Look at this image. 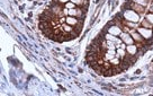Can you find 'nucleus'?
<instances>
[{
  "mask_svg": "<svg viewBox=\"0 0 153 96\" xmlns=\"http://www.w3.org/2000/svg\"><path fill=\"white\" fill-rule=\"evenodd\" d=\"M88 61L98 74L111 76L126 70L136 61V57L127 53L126 44L120 38L107 33L92 42Z\"/></svg>",
  "mask_w": 153,
  "mask_h": 96,
  "instance_id": "1",
  "label": "nucleus"
},
{
  "mask_svg": "<svg viewBox=\"0 0 153 96\" xmlns=\"http://www.w3.org/2000/svg\"><path fill=\"white\" fill-rule=\"evenodd\" d=\"M123 16H124L123 19L127 20V22H132V23H136V24L140 22V15L132 9H126L124 11V14H123Z\"/></svg>",
  "mask_w": 153,
  "mask_h": 96,
  "instance_id": "2",
  "label": "nucleus"
},
{
  "mask_svg": "<svg viewBox=\"0 0 153 96\" xmlns=\"http://www.w3.org/2000/svg\"><path fill=\"white\" fill-rule=\"evenodd\" d=\"M136 31L139 32L141 35H142V38L146 41V40H152L153 38V31L152 28H145V27H137Z\"/></svg>",
  "mask_w": 153,
  "mask_h": 96,
  "instance_id": "3",
  "label": "nucleus"
},
{
  "mask_svg": "<svg viewBox=\"0 0 153 96\" xmlns=\"http://www.w3.org/2000/svg\"><path fill=\"white\" fill-rule=\"evenodd\" d=\"M107 31H108V33L111 34V35L120 36V34L123 33V25H120V24H117V23H116L115 25L109 26V27L107 28Z\"/></svg>",
  "mask_w": 153,
  "mask_h": 96,
  "instance_id": "4",
  "label": "nucleus"
},
{
  "mask_svg": "<svg viewBox=\"0 0 153 96\" xmlns=\"http://www.w3.org/2000/svg\"><path fill=\"white\" fill-rule=\"evenodd\" d=\"M68 16L76 17V18H83L85 17V10L80 8H73V9H68Z\"/></svg>",
  "mask_w": 153,
  "mask_h": 96,
  "instance_id": "5",
  "label": "nucleus"
},
{
  "mask_svg": "<svg viewBox=\"0 0 153 96\" xmlns=\"http://www.w3.org/2000/svg\"><path fill=\"white\" fill-rule=\"evenodd\" d=\"M120 40L124 42L126 45H129V44H134L135 42H134L133 38H132V35L128 33V32H123V33L120 35Z\"/></svg>",
  "mask_w": 153,
  "mask_h": 96,
  "instance_id": "6",
  "label": "nucleus"
},
{
  "mask_svg": "<svg viewBox=\"0 0 153 96\" xmlns=\"http://www.w3.org/2000/svg\"><path fill=\"white\" fill-rule=\"evenodd\" d=\"M129 6H131V9L134 10V11H136L139 15H143L144 11H145V7L139 5V4H136V2H133V1L129 4Z\"/></svg>",
  "mask_w": 153,
  "mask_h": 96,
  "instance_id": "7",
  "label": "nucleus"
},
{
  "mask_svg": "<svg viewBox=\"0 0 153 96\" xmlns=\"http://www.w3.org/2000/svg\"><path fill=\"white\" fill-rule=\"evenodd\" d=\"M139 46L136 45V44H129V45H126V51H127V53L128 54H131V56H137V53H139Z\"/></svg>",
  "mask_w": 153,
  "mask_h": 96,
  "instance_id": "8",
  "label": "nucleus"
},
{
  "mask_svg": "<svg viewBox=\"0 0 153 96\" xmlns=\"http://www.w3.org/2000/svg\"><path fill=\"white\" fill-rule=\"evenodd\" d=\"M70 1L79 7H87V2H88V0H70Z\"/></svg>",
  "mask_w": 153,
  "mask_h": 96,
  "instance_id": "9",
  "label": "nucleus"
},
{
  "mask_svg": "<svg viewBox=\"0 0 153 96\" xmlns=\"http://www.w3.org/2000/svg\"><path fill=\"white\" fill-rule=\"evenodd\" d=\"M145 19L153 26V13H149V14L145 15Z\"/></svg>",
  "mask_w": 153,
  "mask_h": 96,
  "instance_id": "10",
  "label": "nucleus"
},
{
  "mask_svg": "<svg viewBox=\"0 0 153 96\" xmlns=\"http://www.w3.org/2000/svg\"><path fill=\"white\" fill-rule=\"evenodd\" d=\"M133 2H136V4L143 6V7H146V6H148V4H149L148 0H133Z\"/></svg>",
  "mask_w": 153,
  "mask_h": 96,
  "instance_id": "11",
  "label": "nucleus"
},
{
  "mask_svg": "<svg viewBox=\"0 0 153 96\" xmlns=\"http://www.w3.org/2000/svg\"><path fill=\"white\" fill-rule=\"evenodd\" d=\"M142 27H145V28H153V26L150 23H149L146 19L142 20Z\"/></svg>",
  "mask_w": 153,
  "mask_h": 96,
  "instance_id": "12",
  "label": "nucleus"
},
{
  "mask_svg": "<svg viewBox=\"0 0 153 96\" xmlns=\"http://www.w3.org/2000/svg\"><path fill=\"white\" fill-rule=\"evenodd\" d=\"M64 7H65L67 9H73V8H76V5H74L71 1H69V2H67V4L64 5Z\"/></svg>",
  "mask_w": 153,
  "mask_h": 96,
  "instance_id": "13",
  "label": "nucleus"
},
{
  "mask_svg": "<svg viewBox=\"0 0 153 96\" xmlns=\"http://www.w3.org/2000/svg\"><path fill=\"white\" fill-rule=\"evenodd\" d=\"M70 0H56V2H59V4H61V5H65L67 2H69Z\"/></svg>",
  "mask_w": 153,
  "mask_h": 96,
  "instance_id": "14",
  "label": "nucleus"
},
{
  "mask_svg": "<svg viewBox=\"0 0 153 96\" xmlns=\"http://www.w3.org/2000/svg\"><path fill=\"white\" fill-rule=\"evenodd\" d=\"M150 13H153V2L152 5H151V7H150Z\"/></svg>",
  "mask_w": 153,
  "mask_h": 96,
  "instance_id": "15",
  "label": "nucleus"
}]
</instances>
